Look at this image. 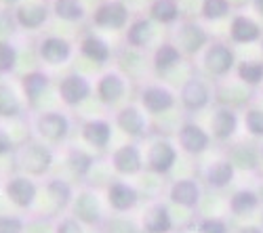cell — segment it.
<instances>
[{"label": "cell", "instance_id": "1", "mask_svg": "<svg viewBox=\"0 0 263 233\" xmlns=\"http://www.w3.org/2000/svg\"><path fill=\"white\" fill-rule=\"evenodd\" d=\"M13 164L17 168V173L28 175L32 179H42L53 171V164H55L53 147L45 145L36 137L24 139L21 143H17V150L13 154Z\"/></svg>", "mask_w": 263, "mask_h": 233}, {"label": "cell", "instance_id": "34", "mask_svg": "<svg viewBox=\"0 0 263 233\" xmlns=\"http://www.w3.org/2000/svg\"><path fill=\"white\" fill-rule=\"evenodd\" d=\"M257 206H259V196L255 192H251V189H240V192H236L230 200V210L238 217L253 213Z\"/></svg>", "mask_w": 263, "mask_h": 233}, {"label": "cell", "instance_id": "10", "mask_svg": "<svg viewBox=\"0 0 263 233\" xmlns=\"http://www.w3.org/2000/svg\"><path fill=\"white\" fill-rule=\"evenodd\" d=\"M204 70L215 76V78H223L228 76L232 70H234V63H236V55L232 51V47L228 42H221V40H215L206 47L204 51Z\"/></svg>", "mask_w": 263, "mask_h": 233}, {"label": "cell", "instance_id": "23", "mask_svg": "<svg viewBox=\"0 0 263 233\" xmlns=\"http://www.w3.org/2000/svg\"><path fill=\"white\" fill-rule=\"evenodd\" d=\"M175 160H177V150H175L168 141L154 143L147 152V168L158 175H166L173 168Z\"/></svg>", "mask_w": 263, "mask_h": 233}, {"label": "cell", "instance_id": "12", "mask_svg": "<svg viewBox=\"0 0 263 233\" xmlns=\"http://www.w3.org/2000/svg\"><path fill=\"white\" fill-rule=\"evenodd\" d=\"M26 114V101L11 82L0 80V120L15 122Z\"/></svg>", "mask_w": 263, "mask_h": 233}, {"label": "cell", "instance_id": "15", "mask_svg": "<svg viewBox=\"0 0 263 233\" xmlns=\"http://www.w3.org/2000/svg\"><path fill=\"white\" fill-rule=\"evenodd\" d=\"M263 38V30L257 21L249 15L238 13L230 21V40L234 45H253Z\"/></svg>", "mask_w": 263, "mask_h": 233}, {"label": "cell", "instance_id": "50", "mask_svg": "<svg viewBox=\"0 0 263 233\" xmlns=\"http://www.w3.org/2000/svg\"><path fill=\"white\" fill-rule=\"evenodd\" d=\"M261 51H263V38H261Z\"/></svg>", "mask_w": 263, "mask_h": 233}, {"label": "cell", "instance_id": "26", "mask_svg": "<svg viewBox=\"0 0 263 233\" xmlns=\"http://www.w3.org/2000/svg\"><path fill=\"white\" fill-rule=\"evenodd\" d=\"M183 61V53L173 45V42H160L156 47L154 55H152V63H154V70L158 74H166L173 68H177Z\"/></svg>", "mask_w": 263, "mask_h": 233}, {"label": "cell", "instance_id": "40", "mask_svg": "<svg viewBox=\"0 0 263 233\" xmlns=\"http://www.w3.org/2000/svg\"><path fill=\"white\" fill-rule=\"evenodd\" d=\"M53 233H84V225L72 215H61L53 223Z\"/></svg>", "mask_w": 263, "mask_h": 233}, {"label": "cell", "instance_id": "39", "mask_svg": "<svg viewBox=\"0 0 263 233\" xmlns=\"http://www.w3.org/2000/svg\"><path fill=\"white\" fill-rule=\"evenodd\" d=\"M28 219L13 213H0V233H24Z\"/></svg>", "mask_w": 263, "mask_h": 233}, {"label": "cell", "instance_id": "24", "mask_svg": "<svg viewBox=\"0 0 263 233\" xmlns=\"http://www.w3.org/2000/svg\"><path fill=\"white\" fill-rule=\"evenodd\" d=\"M49 5L51 15L65 24H80L89 15L84 0H49Z\"/></svg>", "mask_w": 263, "mask_h": 233}, {"label": "cell", "instance_id": "20", "mask_svg": "<svg viewBox=\"0 0 263 233\" xmlns=\"http://www.w3.org/2000/svg\"><path fill=\"white\" fill-rule=\"evenodd\" d=\"M177 139H179V145L185 154H192V156H198L202 154L209 143H211V135L206 131H202L198 124L194 122H185L179 133H177Z\"/></svg>", "mask_w": 263, "mask_h": 233}, {"label": "cell", "instance_id": "16", "mask_svg": "<svg viewBox=\"0 0 263 233\" xmlns=\"http://www.w3.org/2000/svg\"><path fill=\"white\" fill-rule=\"evenodd\" d=\"M154 40V21L149 17H135L124 30V42L130 49H147Z\"/></svg>", "mask_w": 263, "mask_h": 233}, {"label": "cell", "instance_id": "22", "mask_svg": "<svg viewBox=\"0 0 263 233\" xmlns=\"http://www.w3.org/2000/svg\"><path fill=\"white\" fill-rule=\"evenodd\" d=\"M181 103L185 105V110L190 112H198L206 108L211 101V91L200 78H190L183 87H181Z\"/></svg>", "mask_w": 263, "mask_h": 233}, {"label": "cell", "instance_id": "36", "mask_svg": "<svg viewBox=\"0 0 263 233\" xmlns=\"http://www.w3.org/2000/svg\"><path fill=\"white\" fill-rule=\"evenodd\" d=\"M93 164H95L93 156H89V154L82 152V150H70V154H68V166L72 168V173L76 177H86V175L93 171Z\"/></svg>", "mask_w": 263, "mask_h": 233}, {"label": "cell", "instance_id": "43", "mask_svg": "<svg viewBox=\"0 0 263 233\" xmlns=\"http://www.w3.org/2000/svg\"><path fill=\"white\" fill-rule=\"evenodd\" d=\"M17 150V141L15 137L11 135V131H7L3 124H0V160H5V158H13Z\"/></svg>", "mask_w": 263, "mask_h": 233}, {"label": "cell", "instance_id": "27", "mask_svg": "<svg viewBox=\"0 0 263 233\" xmlns=\"http://www.w3.org/2000/svg\"><path fill=\"white\" fill-rule=\"evenodd\" d=\"M238 126V116L232 108H219L211 118V133L219 141H228Z\"/></svg>", "mask_w": 263, "mask_h": 233}, {"label": "cell", "instance_id": "25", "mask_svg": "<svg viewBox=\"0 0 263 233\" xmlns=\"http://www.w3.org/2000/svg\"><path fill=\"white\" fill-rule=\"evenodd\" d=\"M112 166L118 175H137L141 171V154L137 145H122L112 154Z\"/></svg>", "mask_w": 263, "mask_h": 233}, {"label": "cell", "instance_id": "18", "mask_svg": "<svg viewBox=\"0 0 263 233\" xmlns=\"http://www.w3.org/2000/svg\"><path fill=\"white\" fill-rule=\"evenodd\" d=\"M80 137L89 147L101 152L109 145V141H112V124L107 120H101V118L86 120L80 129Z\"/></svg>", "mask_w": 263, "mask_h": 233}, {"label": "cell", "instance_id": "31", "mask_svg": "<svg viewBox=\"0 0 263 233\" xmlns=\"http://www.w3.org/2000/svg\"><path fill=\"white\" fill-rule=\"evenodd\" d=\"M173 227L168 210L162 204H154L147 213L143 215V229L147 233H168Z\"/></svg>", "mask_w": 263, "mask_h": 233}, {"label": "cell", "instance_id": "7", "mask_svg": "<svg viewBox=\"0 0 263 233\" xmlns=\"http://www.w3.org/2000/svg\"><path fill=\"white\" fill-rule=\"evenodd\" d=\"M57 95L65 108H78L93 95V84L86 76L70 72L57 80Z\"/></svg>", "mask_w": 263, "mask_h": 233}, {"label": "cell", "instance_id": "19", "mask_svg": "<svg viewBox=\"0 0 263 233\" xmlns=\"http://www.w3.org/2000/svg\"><path fill=\"white\" fill-rule=\"evenodd\" d=\"M105 198H107V204L114 213H128V210L135 208L137 202H139V194L135 192V187L120 183V181L107 185Z\"/></svg>", "mask_w": 263, "mask_h": 233}, {"label": "cell", "instance_id": "4", "mask_svg": "<svg viewBox=\"0 0 263 233\" xmlns=\"http://www.w3.org/2000/svg\"><path fill=\"white\" fill-rule=\"evenodd\" d=\"M89 19L97 30L120 32V30H126V26L130 24L133 17H130V11L122 0H101L91 11Z\"/></svg>", "mask_w": 263, "mask_h": 233}, {"label": "cell", "instance_id": "38", "mask_svg": "<svg viewBox=\"0 0 263 233\" xmlns=\"http://www.w3.org/2000/svg\"><path fill=\"white\" fill-rule=\"evenodd\" d=\"M230 162H232V166H240V168H245V171H255L257 164H259V156L249 145H238L230 158Z\"/></svg>", "mask_w": 263, "mask_h": 233}, {"label": "cell", "instance_id": "30", "mask_svg": "<svg viewBox=\"0 0 263 233\" xmlns=\"http://www.w3.org/2000/svg\"><path fill=\"white\" fill-rule=\"evenodd\" d=\"M116 124H118V129L122 133H126L128 137H141L143 131H145V118L135 105H128V108L120 110L116 114Z\"/></svg>", "mask_w": 263, "mask_h": 233}, {"label": "cell", "instance_id": "37", "mask_svg": "<svg viewBox=\"0 0 263 233\" xmlns=\"http://www.w3.org/2000/svg\"><path fill=\"white\" fill-rule=\"evenodd\" d=\"M238 78L249 87H257L263 82V61H242L238 66Z\"/></svg>", "mask_w": 263, "mask_h": 233}, {"label": "cell", "instance_id": "49", "mask_svg": "<svg viewBox=\"0 0 263 233\" xmlns=\"http://www.w3.org/2000/svg\"><path fill=\"white\" fill-rule=\"evenodd\" d=\"M236 233H261V229H257V227H242V229H238Z\"/></svg>", "mask_w": 263, "mask_h": 233}, {"label": "cell", "instance_id": "14", "mask_svg": "<svg viewBox=\"0 0 263 233\" xmlns=\"http://www.w3.org/2000/svg\"><path fill=\"white\" fill-rule=\"evenodd\" d=\"M78 51L84 59H89L95 66H105L112 59V49H109L107 40H103L95 32H84L78 40Z\"/></svg>", "mask_w": 263, "mask_h": 233}, {"label": "cell", "instance_id": "11", "mask_svg": "<svg viewBox=\"0 0 263 233\" xmlns=\"http://www.w3.org/2000/svg\"><path fill=\"white\" fill-rule=\"evenodd\" d=\"M70 210H72V217L78 219L82 225H99L103 221L99 200L89 189H82V192H78L74 196Z\"/></svg>", "mask_w": 263, "mask_h": 233}, {"label": "cell", "instance_id": "3", "mask_svg": "<svg viewBox=\"0 0 263 233\" xmlns=\"http://www.w3.org/2000/svg\"><path fill=\"white\" fill-rule=\"evenodd\" d=\"M3 196L5 200L19 213H30L34 210V206L38 204L40 198V185L36 183V179L28 177V175H9L3 183Z\"/></svg>", "mask_w": 263, "mask_h": 233}, {"label": "cell", "instance_id": "28", "mask_svg": "<svg viewBox=\"0 0 263 233\" xmlns=\"http://www.w3.org/2000/svg\"><path fill=\"white\" fill-rule=\"evenodd\" d=\"M149 19L158 21L162 26L177 24L181 19V9H179V0H152L149 7Z\"/></svg>", "mask_w": 263, "mask_h": 233}, {"label": "cell", "instance_id": "17", "mask_svg": "<svg viewBox=\"0 0 263 233\" xmlns=\"http://www.w3.org/2000/svg\"><path fill=\"white\" fill-rule=\"evenodd\" d=\"M40 194H42V198H47V202L53 204V215H59L65 208H70V204L74 200L72 185L63 179H49L45 183V187L40 189Z\"/></svg>", "mask_w": 263, "mask_h": 233}, {"label": "cell", "instance_id": "29", "mask_svg": "<svg viewBox=\"0 0 263 233\" xmlns=\"http://www.w3.org/2000/svg\"><path fill=\"white\" fill-rule=\"evenodd\" d=\"M168 196L175 204L185 206V208H194L200 200V187L196 185V181H192V179H181V181L173 183Z\"/></svg>", "mask_w": 263, "mask_h": 233}, {"label": "cell", "instance_id": "53", "mask_svg": "<svg viewBox=\"0 0 263 233\" xmlns=\"http://www.w3.org/2000/svg\"><path fill=\"white\" fill-rule=\"evenodd\" d=\"M261 198H263V189H261Z\"/></svg>", "mask_w": 263, "mask_h": 233}, {"label": "cell", "instance_id": "9", "mask_svg": "<svg viewBox=\"0 0 263 233\" xmlns=\"http://www.w3.org/2000/svg\"><path fill=\"white\" fill-rule=\"evenodd\" d=\"M51 87V76L45 70H28L26 74L19 76V89H21V97L26 101V108L36 110L40 101L45 99V93Z\"/></svg>", "mask_w": 263, "mask_h": 233}, {"label": "cell", "instance_id": "21", "mask_svg": "<svg viewBox=\"0 0 263 233\" xmlns=\"http://www.w3.org/2000/svg\"><path fill=\"white\" fill-rule=\"evenodd\" d=\"M141 105L149 112V114H162L168 112L175 105V95L160 84H149L141 91Z\"/></svg>", "mask_w": 263, "mask_h": 233}, {"label": "cell", "instance_id": "51", "mask_svg": "<svg viewBox=\"0 0 263 233\" xmlns=\"http://www.w3.org/2000/svg\"><path fill=\"white\" fill-rule=\"evenodd\" d=\"M0 194H3V185H0Z\"/></svg>", "mask_w": 263, "mask_h": 233}, {"label": "cell", "instance_id": "47", "mask_svg": "<svg viewBox=\"0 0 263 233\" xmlns=\"http://www.w3.org/2000/svg\"><path fill=\"white\" fill-rule=\"evenodd\" d=\"M19 3H21V0H0V9H3V11H13Z\"/></svg>", "mask_w": 263, "mask_h": 233}, {"label": "cell", "instance_id": "45", "mask_svg": "<svg viewBox=\"0 0 263 233\" xmlns=\"http://www.w3.org/2000/svg\"><path fill=\"white\" fill-rule=\"evenodd\" d=\"M198 233H228V225L221 219H204L198 225Z\"/></svg>", "mask_w": 263, "mask_h": 233}, {"label": "cell", "instance_id": "46", "mask_svg": "<svg viewBox=\"0 0 263 233\" xmlns=\"http://www.w3.org/2000/svg\"><path fill=\"white\" fill-rule=\"evenodd\" d=\"M107 229H109L107 233H137L133 225H128L122 219H112V221L107 223Z\"/></svg>", "mask_w": 263, "mask_h": 233}, {"label": "cell", "instance_id": "6", "mask_svg": "<svg viewBox=\"0 0 263 233\" xmlns=\"http://www.w3.org/2000/svg\"><path fill=\"white\" fill-rule=\"evenodd\" d=\"M13 17L19 32H38L47 26L51 5L49 0H21L13 9Z\"/></svg>", "mask_w": 263, "mask_h": 233}, {"label": "cell", "instance_id": "5", "mask_svg": "<svg viewBox=\"0 0 263 233\" xmlns=\"http://www.w3.org/2000/svg\"><path fill=\"white\" fill-rule=\"evenodd\" d=\"M74 55V45L72 40L59 34H45L36 42V57L40 63H45L49 68H59L65 66Z\"/></svg>", "mask_w": 263, "mask_h": 233}, {"label": "cell", "instance_id": "33", "mask_svg": "<svg viewBox=\"0 0 263 233\" xmlns=\"http://www.w3.org/2000/svg\"><path fill=\"white\" fill-rule=\"evenodd\" d=\"M19 66V47L13 40H0V78L11 76Z\"/></svg>", "mask_w": 263, "mask_h": 233}, {"label": "cell", "instance_id": "48", "mask_svg": "<svg viewBox=\"0 0 263 233\" xmlns=\"http://www.w3.org/2000/svg\"><path fill=\"white\" fill-rule=\"evenodd\" d=\"M253 9L263 17V0H253Z\"/></svg>", "mask_w": 263, "mask_h": 233}, {"label": "cell", "instance_id": "32", "mask_svg": "<svg viewBox=\"0 0 263 233\" xmlns=\"http://www.w3.org/2000/svg\"><path fill=\"white\" fill-rule=\"evenodd\" d=\"M206 183L213 187V189H223L232 183L234 179V166L230 160H217L215 164H211L206 168V175H204Z\"/></svg>", "mask_w": 263, "mask_h": 233}, {"label": "cell", "instance_id": "42", "mask_svg": "<svg viewBox=\"0 0 263 233\" xmlns=\"http://www.w3.org/2000/svg\"><path fill=\"white\" fill-rule=\"evenodd\" d=\"M17 24H15V17L13 11H3L0 9V40H11L17 34Z\"/></svg>", "mask_w": 263, "mask_h": 233}, {"label": "cell", "instance_id": "8", "mask_svg": "<svg viewBox=\"0 0 263 233\" xmlns=\"http://www.w3.org/2000/svg\"><path fill=\"white\" fill-rule=\"evenodd\" d=\"M173 45L177 47L183 55H196V53H200L204 47L211 45V36L206 34V30L200 24H196L194 19H183L177 26Z\"/></svg>", "mask_w": 263, "mask_h": 233}, {"label": "cell", "instance_id": "35", "mask_svg": "<svg viewBox=\"0 0 263 233\" xmlns=\"http://www.w3.org/2000/svg\"><path fill=\"white\" fill-rule=\"evenodd\" d=\"M232 13L230 0H202L200 5V17L206 21H219Z\"/></svg>", "mask_w": 263, "mask_h": 233}, {"label": "cell", "instance_id": "41", "mask_svg": "<svg viewBox=\"0 0 263 233\" xmlns=\"http://www.w3.org/2000/svg\"><path fill=\"white\" fill-rule=\"evenodd\" d=\"M245 124L253 137H263V110H259V108L247 110Z\"/></svg>", "mask_w": 263, "mask_h": 233}, {"label": "cell", "instance_id": "2", "mask_svg": "<svg viewBox=\"0 0 263 233\" xmlns=\"http://www.w3.org/2000/svg\"><path fill=\"white\" fill-rule=\"evenodd\" d=\"M32 131L38 141L49 147H61L72 133L70 118L59 110H42L32 120Z\"/></svg>", "mask_w": 263, "mask_h": 233}, {"label": "cell", "instance_id": "13", "mask_svg": "<svg viewBox=\"0 0 263 233\" xmlns=\"http://www.w3.org/2000/svg\"><path fill=\"white\" fill-rule=\"evenodd\" d=\"M124 91H126V82H124V76L118 74V72H105V74H101L97 84H95L97 99L103 105H109V108L116 105L124 97Z\"/></svg>", "mask_w": 263, "mask_h": 233}, {"label": "cell", "instance_id": "52", "mask_svg": "<svg viewBox=\"0 0 263 233\" xmlns=\"http://www.w3.org/2000/svg\"><path fill=\"white\" fill-rule=\"evenodd\" d=\"M261 162H263V152H261Z\"/></svg>", "mask_w": 263, "mask_h": 233}, {"label": "cell", "instance_id": "44", "mask_svg": "<svg viewBox=\"0 0 263 233\" xmlns=\"http://www.w3.org/2000/svg\"><path fill=\"white\" fill-rule=\"evenodd\" d=\"M24 233H53V225L45 219V217H34L26 223V231Z\"/></svg>", "mask_w": 263, "mask_h": 233}]
</instances>
